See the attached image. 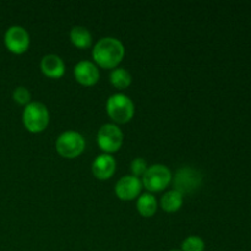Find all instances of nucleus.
Instances as JSON below:
<instances>
[{"label": "nucleus", "mask_w": 251, "mask_h": 251, "mask_svg": "<svg viewBox=\"0 0 251 251\" xmlns=\"http://www.w3.org/2000/svg\"><path fill=\"white\" fill-rule=\"evenodd\" d=\"M110 83L118 90H125L129 87L132 82L131 74L125 68H115L113 69L109 75Z\"/></svg>", "instance_id": "16"}, {"label": "nucleus", "mask_w": 251, "mask_h": 251, "mask_svg": "<svg viewBox=\"0 0 251 251\" xmlns=\"http://www.w3.org/2000/svg\"><path fill=\"white\" fill-rule=\"evenodd\" d=\"M41 70L50 78H59L65 74V63L56 54H47L41 60Z\"/></svg>", "instance_id": "12"}, {"label": "nucleus", "mask_w": 251, "mask_h": 251, "mask_svg": "<svg viewBox=\"0 0 251 251\" xmlns=\"http://www.w3.org/2000/svg\"><path fill=\"white\" fill-rule=\"evenodd\" d=\"M125 55V47L115 37H103L92 49V56L96 65L104 69L118 68Z\"/></svg>", "instance_id": "1"}, {"label": "nucleus", "mask_w": 251, "mask_h": 251, "mask_svg": "<svg viewBox=\"0 0 251 251\" xmlns=\"http://www.w3.org/2000/svg\"><path fill=\"white\" fill-rule=\"evenodd\" d=\"M147 168H149L147 162L145 161L144 158H141V157H137V158L132 159L131 166H130V169H131V173H132L131 176H136V178L144 176V174L146 173Z\"/></svg>", "instance_id": "19"}, {"label": "nucleus", "mask_w": 251, "mask_h": 251, "mask_svg": "<svg viewBox=\"0 0 251 251\" xmlns=\"http://www.w3.org/2000/svg\"><path fill=\"white\" fill-rule=\"evenodd\" d=\"M70 39L77 48L86 49L92 46V34L83 26L73 27L70 31Z\"/></svg>", "instance_id": "15"}, {"label": "nucleus", "mask_w": 251, "mask_h": 251, "mask_svg": "<svg viewBox=\"0 0 251 251\" xmlns=\"http://www.w3.org/2000/svg\"><path fill=\"white\" fill-rule=\"evenodd\" d=\"M12 98H14L15 102L20 105H25L26 107L27 104L31 103V92H29L28 88L24 87V86H19L14 90L12 92Z\"/></svg>", "instance_id": "18"}, {"label": "nucleus", "mask_w": 251, "mask_h": 251, "mask_svg": "<svg viewBox=\"0 0 251 251\" xmlns=\"http://www.w3.org/2000/svg\"><path fill=\"white\" fill-rule=\"evenodd\" d=\"M86 142L82 135L74 130H68L59 135L55 141L56 152L68 159L76 158L85 151Z\"/></svg>", "instance_id": "4"}, {"label": "nucleus", "mask_w": 251, "mask_h": 251, "mask_svg": "<svg viewBox=\"0 0 251 251\" xmlns=\"http://www.w3.org/2000/svg\"><path fill=\"white\" fill-rule=\"evenodd\" d=\"M115 169H117V162L112 154H100L92 163L93 176L100 180H107L112 178L115 173Z\"/></svg>", "instance_id": "11"}, {"label": "nucleus", "mask_w": 251, "mask_h": 251, "mask_svg": "<svg viewBox=\"0 0 251 251\" xmlns=\"http://www.w3.org/2000/svg\"><path fill=\"white\" fill-rule=\"evenodd\" d=\"M136 208L142 217H152L158 208L156 198L151 193H145L137 198Z\"/></svg>", "instance_id": "13"}, {"label": "nucleus", "mask_w": 251, "mask_h": 251, "mask_svg": "<svg viewBox=\"0 0 251 251\" xmlns=\"http://www.w3.org/2000/svg\"><path fill=\"white\" fill-rule=\"evenodd\" d=\"M141 181L142 186L150 193H159L171 184L172 172L164 164H153L147 168Z\"/></svg>", "instance_id": "5"}, {"label": "nucleus", "mask_w": 251, "mask_h": 251, "mask_svg": "<svg viewBox=\"0 0 251 251\" xmlns=\"http://www.w3.org/2000/svg\"><path fill=\"white\" fill-rule=\"evenodd\" d=\"M183 201H184V196L181 195L179 191L176 190H171L167 191L161 199V207L162 210L166 211V212L173 213L176 212L181 208L183 206Z\"/></svg>", "instance_id": "14"}, {"label": "nucleus", "mask_w": 251, "mask_h": 251, "mask_svg": "<svg viewBox=\"0 0 251 251\" xmlns=\"http://www.w3.org/2000/svg\"><path fill=\"white\" fill-rule=\"evenodd\" d=\"M76 81L83 86H93L100 80V69L90 60H81L74 68Z\"/></svg>", "instance_id": "10"}, {"label": "nucleus", "mask_w": 251, "mask_h": 251, "mask_svg": "<svg viewBox=\"0 0 251 251\" xmlns=\"http://www.w3.org/2000/svg\"><path fill=\"white\" fill-rule=\"evenodd\" d=\"M142 181L134 176H125L118 180L115 185V194L120 200L131 201L141 195Z\"/></svg>", "instance_id": "9"}, {"label": "nucleus", "mask_w": 251, "mask_h": 251, "mask_svg": "<svg viewBox=\"0 0 251 251\" xmlns=\"http://www.w3.org/2000/svg\"><path fill=\"white\" fill-rule=\"evenodd\" d=\"M201 184H202V174L193 167H181L174 174V190L179 191L183 196L185 194H191L198 190Z\"/></svg>", "instance_id": "6"}, {"label": "nucleus", "mask_w": 251, "mask_h": 251, "mask_svg": "<svg viewBox=\"0 0 251 251\" xmlns=\"http://www.w3.org/2000/svg\"><path fill=\"white\" fill-rule=\"evenodd\" d=\"M169 251H181V250H179V249H172V250H169Z\"/></svg>", "instance_id": "20"}, {"label": "nucleus", "mask_w": 251, "mask_h": 251, "mask_svg": "<svg viewBox=\"0 0 251 251\" xmlns=\"http://www.w3.org/2000/svg\"><path fill=\"white\" fill-rule=\"evenodd\" d=\"M124 135L117 124L107 123L100 127L97 132V144L104 153H114L122 147Z\"/></svg>", "instance_id": "7"}, {"label": "nucleus", "mask_w": 251, "mask_h": 251, "mask_svg": "<svg viewBox=\"0 0 251 251\" xmlns=\"http://www.w3.org/2000/svg\"><path fill=\"white\" fill-rule=\"evenodd\" d=\"M205 242L202 238L198 235H190L185 238L181 243V251H203L205 250Z\"/></svg>", "instance_id": "17"}, {"label": "nucleus", "mask_w": 251, "mask_h": 251, "mask_svg": "<svg viewBox=\"0 0 251 251\" xmlns=\"http://www.w3.org/2000/svg\"><path fill=\"white\" fill-rule=\"evenodd\" d=\"M6 48L14 54H24L29 48L31 38L27 29L21 26H11L6 29L4 36Z\"/></svg>", "instance_id": "8"}, {"label": "nucleus", "mask_w": 251, "mask_h": 251, "mask_svg": "<svg viewBox=\"0 0 251 251\" xmlns=\"http://www.w3.org/2000/svg\"><path fill=\"white\" fill-rule=\"evenodd\" d=\"M108 115L117 124H125L130 122L135 114V104L129 96L124 93H114L110 96L105 105Z\"/></svg>", "instance_id": "2"}, {"label": "nucleus", "mask_w": 251, "mask_h": 251, "mask_svg": "<svg viewBox=\"0 0 251 251\" xmlns=\"http://www.w3.org/2000/svg\"><path fill=\"white\" fill-rule=\"evenodd\" d=\"M22 122L29 132H42L49 124L48 108L41 102H31L22 112Z\"/></svg>", "instance_id": "3"}]
</instances>
